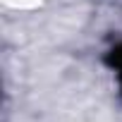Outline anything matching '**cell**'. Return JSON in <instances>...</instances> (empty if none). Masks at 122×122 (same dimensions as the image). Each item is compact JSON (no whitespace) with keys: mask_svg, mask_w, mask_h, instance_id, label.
<instances>
[{"mask_svg":"<svg viewBox=\"0 0 122 122\" xmlns=\"http://www.w3.org/2000/svg\"><path fill=\"white\" fill-rule=\"evenodd\" d=\"M110 65H112V70H115V74H117V79H120V84H122V46H120L117 50H112Z\"/></svg>","mask_w":122,"mask_h":122,"instance_id":"6da1fadb","label":"cell"}]
</instances>
